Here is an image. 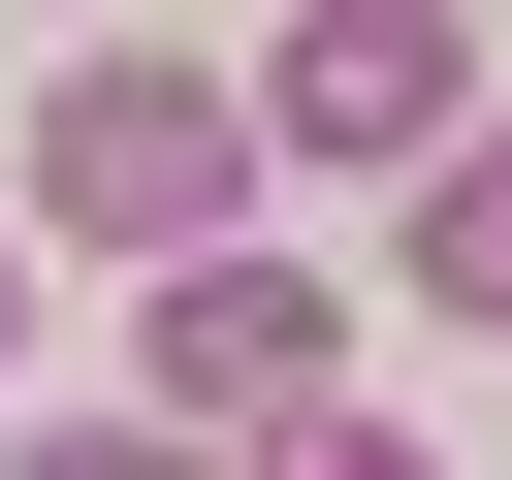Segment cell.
I'll return each instance as SVG.
<instances>
[{
    "label": "cell",
    "instance_id": "obj_4",
    "mask_svg": "<svg viewBox=\"0 0 512 480\" xmlns=\"http://www.w3.org/2000/svg\"><path fill=\"white\" fill-rule=\"evenodd\" d=\"M416 320H480V352H512V128H448V160H416Z\"/></svg>",
    "mask_w": 512,
    "mask_h": 480
},
{
    "label": "cell",
    "instance_id": "obj_5",
    "mask_svg": "<svg viewBox=\"0 0 512 480\" xmlns=\"http://www.w3.org/2000/svg\"><path fill=\"white\" fill-rule=\"evenodd\" d=\"M224 480H416V416H352V384H320V416H256Z\"/></svg>",
    "mask_w": 512,
    "mask_h": 480
},
{
    "label": "cell",
    "instance_id": "obj_3",
    "mask_svg": "<svg viewBox=\"0 0 512 480\" xmlns=\"http://www.w3.org/2000/svg\"><path fill=\"white\" fill-rule=\"evenodd\" d=\"M224 96H256V160H448V128H480V32H448V0H320V32L224 64Z\"/></svg>",
    "mask_w": 512,
    "mask_h": 480
},
{
    "label": "cell",
    "instance_id": "obj_1",
    "mask_svg": "<svg viewBox=\"0 0 512 480\" xmlns=\"http://www.w3.org/2000/svg\"><path fill=\"white\" fill-rule=\"evenodd\" d=\"M32 224L64 256H256V96L192 64V32H96V64H32Z\"/></svg>",
    "mask_w": 512,
    "mask_h": 480
},
{
    "label": "cell",
    "instance_id": "obj_7",
    "mask_svg": "<svg viewBox=\"0 0 512 480\" xmlns=\"http://www.w3.org/2000/svg\"><path fill=\"white\" fill-rule=\"evenodd\" d=\"M0 384H32V224H0Z\"/></svg>",
    "mask_w": 512,
    "mask_h": 480
},
{
    "label": "cell",
    "instance_id": "obj_6",
    "mask_svg": "<svg viewBox=\"0 0 512 480\" xmlns=\"http://www.w3.org/2000/svg\"><path fill=\"white\" fill-rule=\"evenodd\" d=\"M32 480H224V448H160V416H64V448H32Z\"/></svg>",
    "mask_w": 512,
    "mask_h": 480
},
{
    "label": "cell",
    "instance_id": "obj_2",
    "mask_svg": "<svg viewBox=\"0 0 512 480\" xmlns=\"http://www.w3.org/2000/svg\"><path fill=\"white\" fill-rule=\"evenodd\" d=\"M320 384H352L320 256H160V288H128V416H160V448H256V416H320Z\"/></svg>",
    "mask_w": 512,
    "mask_h": 480
}]
</instances>
